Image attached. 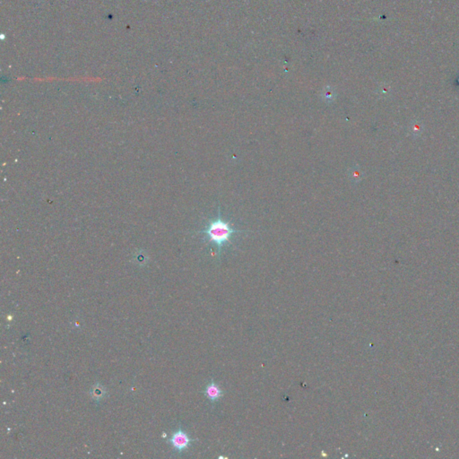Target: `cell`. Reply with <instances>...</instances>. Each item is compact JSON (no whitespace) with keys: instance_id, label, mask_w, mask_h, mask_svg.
<instances>
[{"instance_id":"obj_2","label":"cell","mask_w":459,"mask_h":459,"mask_svg":"<svg viewBox=\"0 0 459 459\" xmlns=\"http://www.w3.org/2000/svg\"><path fill=\"white\" fill-rule=\"evenodd\" d=\"M192 441H194V439H190L189 436L180 428L175 431L170 439L171 444L178 452H182L185 449H188Z\"/></svg>"},{"instance_id":"obj_3","label":"cell","mask_w":459,"mask_h":459,"mask_svg":"<svg viewBox=\"0 0 459 459\" xmlns=\"http://www.w3.org/2000/svg\"><path fill=\"white\" fill-rule=\"evenodd\" d=\"M205 395H207L208 399L210 400L212 403H215L217 400L220 399L223 395L222 390L219 388V386L212 380L205 389Z\"/></svg>"},{"instance_id":"obj_4","label":"cell","mask_w":459,"mask_h":459,"mask_svg":"<svg viewBox=\"0 0 459 459\" xmlns=\"http://www.w3.org/2000/svg\"><path fill=\"white\" fill-rule=\"evenodd\" d=\"M409 130L411 135L414 138H419L422 135V132L424 130V124L422 123L420 120H413L409 125Z\"/></svg>"},{"instance_id":"obj_1","label":"cell","mask_w":459,"mask_h":459,"mask_svg":"<svg viewBox=\"0 0 459 459\" xmlns=\"http://www.w3.org/2000/svg\"><path fill=\"white\" fill-rule=\"evenodd\" d=\"M202 232L208 242H212L219 249H221L232 240L234 233L237 231L219 215L216 219L209 222Z\"/></svg>"},{"instance_id":"obj_5","label":"cell","mask_w":459,"mask_h":459,"mask_svg":"<svg viewBox=\"0 0 459 459\" xmlns=\"http://www.w3.org/2000/svg\"><path fill=\"white\" fill-rule=\"evenodd\" d=\"M104 394H105L104 388L100 384H96V385L94 386L93 388L91 390L92 397L94 399L97 400V401L102 399L104 397Z\"/></svg>"}]
</instances>
